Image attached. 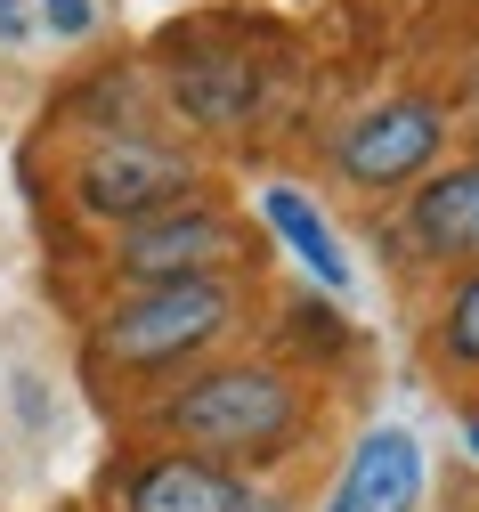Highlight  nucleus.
Segmentation results:
<instances>
[{
    "label": "nucleus",
    "mask_w": 479,
    "mask_h": 512,
    "mask_svg": "<svg viewBox=\"0 0 479 512\" xmlns=\"http://www.w3.org/2000/svg\"><path fill=\"white\" fill-rule=\"evenodd\" d=\"M252 269V236L228 204L187 196L139 228L106 236V277L114 285H171V277H244Z\"/></svg>",
    "instance_id": "5"
},
{
    "label": "nucleus",
    "mask_w": 479,
    "mask_h": 512,
    "mask_svg": "<svg viewBox=\"0 0 479 512\" xmlns=\"http://www.w3.org/2000/svg\"><path fill=\"white\" fill-rule=\"evenodd\" d=\"M106 512H244L252 480L228 464H203L187 447H139L106 472Z\"/></svg>",
    "instance_id": "7"
},
{
    "label": "nucleus",
    "mask_w": 479,
    "mask_h": 512,
    "mask_svg": "<svg viewBox=\"0 0 479 512\" xmlns=\"http://www.w3.org/2000/svg\"><path fill=\"white\" fill-rule=\"evenodd\" d=\"M431 366L447 382H479V269L447 277V293L431 309Z\"/></svg>",
    "instance_id": "11"
},
{
    "label": "nucleus",
    "mask_w": 479,
    "mask_h": 512,
    "mask_svg": "<svg viewBox=\"0 0 479 512\" xmlns=\"http://www.w3.org/2000/svg\"><path fill=\"white\" fill-rule=\"evenodd\" d=\"M398 261L439 269V277L479 269V155L439 163L431 179L398 196Z\"/></svg>",
    "instance_id": "6"
},
{
    "label": "nucleus",
    "mask_w": 479,
    "mask_h": 512,
    "mask_svg": "<svg viewBox=\"0 0 479 512\" xmlns=\"http://www.w3.org/2000/svg\"><path fill=\"white\" fill-rule=\"evenodd\" d=\"M33 9H41V0H0V41H33Z\"/></svg>",
    "instance_id": "13"
},
{
    "label": "nucleus",
    "mask_w": 479,
    "mask_h": 512,
    "mask_svg": "<svg viewBox=\"0 0 479 512\" xmlns=\"http://www.w3.org/2000/svg\"><path fill=\"white\" fill-rule=\"evenodd\" d=\"M463 447L479 456V407H463Z\"/></svg>",
    "instance_id": "15"
},
{
    "label": "nucleus",
    "mask_w": 479,
    "mask_h": 512,
    "mask_svg": "<svg viewBox=\"0 0 479 512\" xmlns=\"http://www.w3.org/2000/svg\"><path fill=\"white\" fill-rule=\"evenodd\" d=\"M252 106H260V74H252L244 49L203 41V49L171 57V114L187 122V131H244Z\"/></svg>",
    "instance_id": "9"
},
{
    "label": "nucleus",
    "mask_w": 479,
    "mask_h": 512,
    "mask_svg": "<svg viewBox=\"0 0 479 512\" xmlns=\"http://www.w3.org/2000/svg\"><path fill=\"white\" fill-rule=\"evenodd\" d=\"M244 326V277H171V285H114L82 326V366L106 391H163L220 358Z\"/></svg>",
    "instance_id": "2"
},
{
    "label": "nucleus",
    "mask_w": 479,
    "mask_h": 512,
    "mask_svg": "<svg viewBox=\"0 0 479 512\" xmlns=\"http://www.w3.org/2000/svg\"><path fill=\"white\" fill-rule=\"evenodd\" d=\"M325 163L350 196H406L415 179H431L447 163V106L415 98V90L374 98L325 139Z\"/></svg>",
    "instance_id": "4"
},
{
    "label": "nucleus",
    "mask_w": 479,
    "mask_h": 512,
    "mask_svg": "<svg viewBox=\"0 0 479 512\" xmlns=\"http://www.w3.org/2000/svg\"><path fill=\"white\" fill-rule=\"evenodd\" d=\"M423 496H431L423 439L406 423H366L341 456V472L325 480L317 512H423Z\"/></svg>",
    "instance_id": "8"
},
{
    "label": "nucleus",
    "mask_w": 479,
    "mask_h": 512,
    "mask_svg": "<svg viewBox=\"0 0 479 512\" xmlns=\"http://www.w3.org/2000/svg\"><path fill=\"white\" fill-rule=\"evenodd\" d=\"M139 423H147L155 447H187V456H203V464H228V472L260 480V472L293 464L309 447L317 399H309L301 366L260 358V350H244V358L220 350L195 374L163 382V391L139 407Z\"/></svg>",
    "instance_id": "1"
},
{
    "label": "nucleus",
    "mask_w": 479,
    "mask_h": 512,
    "mask_svg": "<svg viewBox=\"0 0 479 512\" xmlns=\"http://www.w3.org/2000/svg\"><path fill=\"white\" fill-rule=\"evenodd\" d=\"M41 25H49L57 41H82V33L98 25V0H41Z\"/></svg>",
    "instance_id": "12"
},
{
    "label": "nucleus",
    "mask_w": 479,
    "mask_h": 512,
    "mask_svg": "<svg viewBox=\"0 0 479 512\" xmlns=\"http://www.w3.org/2000/svg\"><path fill=\"white\" fill-rule=\"evenodd\" d=\"M244 512H293V496H285V488H268V480H252V496H244Z\"/></svg>",
    "instance_id": "14"
},
{
    "label": "nucleus",
    "mask_w": 479,
    "mask_h": 512,
    "mask_svg": "<svg viewBox=\"0 0 479 512\" xmlns=\"http://www.w3.org/2000/svg\"><path fill=\"white\" fill-rule=\"evenodd\" d=\"M65 196L90 228H139L187 196H203V163L155 131H130V139H90L74 163H65Z\"/></svg>",
    "instance_id": "3"
},
{
    "label": "nucleus",
    "mask_w": 479,
    "mask_h": 512,
    "mask_svg": "<svg viewBox=\"0 0 479 512\" xmlns=\"http://www.w3.org/2000/svg\"><path fill=\"white\" fill-rule=\"evenodd\" d=\"M260 228L277 236L293 261L317 277V293H350L358 285V261H350V244H341V228L325 220V204L309 196V187H293V179H268L260 187Z\"/></svg>",
    "instance_id": "10"
}]
</instances>
